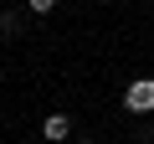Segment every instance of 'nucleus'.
I'll return each instance as SVG.
<instances>
[{
  "instance_id": "f257e3e1",
  "label": "nucleus",
  "mask_w": 154,
  "mask_h": 144,
  "mask_svg": "<svg viewBox=\"0 0 154 144\" xmlns=\"http://www.w3.org/2000/svg\"><path fill=\"white\" fill-rule=\"evenodd\" d=\"M123 108L128 113H154V77H139L123 88Z\"/></svg>"
},
{
  "instance_id": "f03ea898",
  "label": "nucleus",
  "mask_w": 154,
  "mask_h": 144,
  "mask_svg": "<svg viewBox=\"0 0 154 144\" xmlns=\"http://www.w3.org/2000/svg\"><path fill=\"white\" fill-rule=\"evenodd\" d=\"M67 134H72V118H67V113H46V118H41V139H51V144H62Z\"/></svg>"
},
{
  "instance_id": "7ed1b4c3",
  "label": "nucleus",
  "mask_w": 154,
  "mask_h": 144,
  "mask_svg": "<svg viewBox=\"0 0 154 144\" xmlns=\"http://www.w3.org/2000/svg\"><path fill=\"white\" fill-rule=\"evenodd\" d=\"M26 5H31L36 16H46V11H57V0H26Z\"/></svg>"
}]
</instances>
